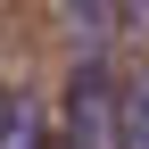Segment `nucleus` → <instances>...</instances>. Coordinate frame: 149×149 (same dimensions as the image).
Wrapping results in <instances>:
<instances>
[{
  "label": "nucleus",
  "instance_id": "1",
  "mask_svg": "<svg viewBox=\"0 0 149 149\" xmlns=\"http://www.w3.org/2000/svg\"><path fill=\"white\" fill-rule=\"evenodd\" d=\"M66 141L74 149H124L116 141V83H108V66H74V83H66Z\"/></svg>",
  "mask_w": 149,
  "mask_h": 149
},
{
  "label": "nucleus",
  "instance_id": "2",
  "mask_svg": "<svg viewBox=\"0 0 149 149\" xmlns=\"http://www.w3.org/2000/svg\"><path fill=\"white\" fill-rule=\"evenodd\" d=\"M66 25H74L83 66H100V58H108V0H66Z\"/></svg>",
  "mask_w": 149,
  "mask_h": 149
},
{
  "label": "nucleus",
  "instance_id": "3",
  "mask_svg": "<svg viewBox=\"0 0 149 149\" xmlns=\"http://www.w3.org/2000/svg\"><path fill=\"white\" fill-rule=\"evenodd\" d=\"M116 141L124 149H149V74H133V83L116 91Z\"/></svg>",
  "mask_w": 149,
  "mask_h": 149
},
{
  "label": "nucleus",
  "instance_id": "4",
  "mask_svg": "<svg viewBox=\"0 0 149 149\" xmlns=\"http://www.w3.org/2000/svg\"><path fill=\"white\" fill-rule=\"evenodd\" d=\"M0 149H42V108L33 100H8L0 108Z\"/></svg>",
  "mask_w": 149,
  "mask_h": 149
}]
</instances>
